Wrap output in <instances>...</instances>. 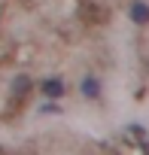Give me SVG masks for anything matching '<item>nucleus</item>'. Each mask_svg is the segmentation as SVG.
I'll use <instances>...</instances> for the list:
<instances>
[{
    "label": "nucleus",
    "mask_w": 149,
    "mask_h": 155,
    "mask_svg": "<svg viewBox=\"0 0 149 155\" xmlns=\"http://www.w3.org/2000/svg\"><path fill=\"white\" fill-rule=\"evenodd\" d=\"M128 15L137 28H149V3L146 0H131L128 3Z\"/></svg>",
    "instance_id": "1"
},
{
    "label": "nucleus",
    "mask_w": 149,
    "mask_h": 155,
    "mask_svg": "<svg viewBox=\"0 0 149 155\" xmlns=\"http://www.w3.org/2000/svg\"><path fill=\"white\" fill-rule=\"evenodd\" d=\"M40 91H43V97H49V101H61V97H64V79H61V76H49V79L40 82Z\"/></svg>",
    "instance_id": "2"
},
{
    "label": "nucleus",
    "mask_w": 149,
    "mask_h": 155,
    "mask_svg": "<svg viewBox=\"0 0 149 155\" xmlns=\"http://www.w3.org/2000/svg\"><path fill=\"white\" fill-rule=\"evenodd\" d=\"M79 88H82V94H85L88 101H101V94H104L101 79H98V76H91V73H88V76H82V85H79Z\"/></svg>",
    "instance_id": "3"
},
{
    "label": "nucleus",
    "mask_w": 149,
    "mask_h": 155,
    "mask_svg": "<svg viewBox=\"0 0 149 155\" xmlns=\"http://www.w3.org/2000/svg\"><path fill=\"white\" fill-rule=\"evenodd\" d=\"M12 91H15L18 97H25V94L31 91V79H28V76H18V79L12 82Z\"/></svg>",
    "instance_id": "4"
}]
</instances>
